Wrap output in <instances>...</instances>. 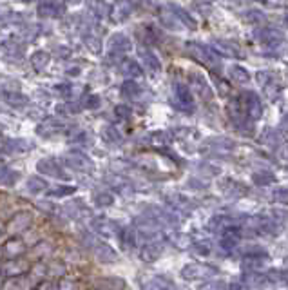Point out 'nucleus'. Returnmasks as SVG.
Segmentation results:
<instances>
[{"mask_svg": "<svg viewBox=\"0 0 288 290\" xmlns=\"http://www.w3.org/2000/svg\"><path fill=\"white\" fill-rule=\"evenodd\" d=\"M185 49L196 62L203 64V66H209V67L218 66L219 54L210 46H203V44H198V42H187Z\"/></svg>", "mask_w": 288, "mask_h": 290, "instance_id": "1", "label": "nucleus"}, {"mask_svg": "<svg viewBox=\"0 0 288 290\" xmlns=\"http://www.w3.org/2000/svg\"><path fill=\"white\" fill-rule=\"evenodd\" d=\"M218 274V269L207 263H190L181 269V278L194 281V279H210Z\"/></svg>", "mask_w": 288, "mask_h": 290, "instance_id": "2", "label": "nucleus"}, {"mask_svg": "<svg viewBox=\"0 0 288 290\" xmlns=\"http://www.w3.org/2000/svg\"><path fill=\"white\" fill-rule=\"evenodd\" d=\"M31 221H33V216H31V212L27 211H20L17 212V214H13L11 220L6 223V234H9V236H15V234H20V232L27 230L29 225H31Z\"/></svg>", "mask_w": 288, "mask_h": 290, "instance_id": "3", "label": "nucleus"}, {"mask_svg": "<svg viewBox=\"0 0 288 290\" xmlns=\"http://www.w3.org/2000/svg\"><path fill=\"white\" fill-rule=\"evenodd\" d=\"M37 170L40 174H44V176H53V178H58V180L69 178V176L66 174V170L58 165L54 160H49V158H42V160H38Z\"/></svg>", "mask_w": 288, "mask_h": 290, "instance_id": "4", "label": "nucleus"}, {"mask_svg": "<svg viewBox=\"0 0 288 290\" xmlns=\"http://www.w3.org/2000/svg\"><path fill=\"white\" fill-rule=\"evenodd\" d=\"M66 13V6L56 2V0H44L37 8V15L40 18H56Z\"/></svg>", "mask_w": 288, "mask_h": 290, "instance_id": "5", "label": "nucleus"}, {"mask_svg": "<svg viewBox=\"0 0 288 290\" xmlns=\"http://www.w3.org/2000/svg\"><path fill=\"white\" fill-rule=\"evenodd\" d=\"M174 102H176L174 105L180 107L181 111H192L194 109V100L189 91V87L181 85V83H178L176 89H174Z\"/></svg>", "mask_w": 288, "mask_h": 290, "instance_id": "6", "label": "nucleus"}, {"mask_svg": "<svg viewBox=\"0 0 288 290\" xmlns=\"http://www.w3.org/2000/svg\"><path fill=\"white\" fill-rule=\"evenodd\" d=\"M245 109H247V116L250 120H260L263 116V104H261L260 96L255 95L254 91H248L245 95Z\"/></svg>", "mask_w": 288, "mask_h": 290, "instance_id": "7", "label": "nucleus"}, {"mask_svg": "<svg viewBox=\"0 0 288 290\" xmlns=\"http://www.w3.org/2000/svg\"><path fill=\"white\" fill-rule=\"evenodd\" d=\"M255 40H260L261 44H267V46H279L281 42H283V33H279L277 29H272V27H261L257 29L254 33Z\"/></svg>", "mask_w": 288, "mask_h": 290, "instance_id": "8", "label": "nucleus"}, {"mask_svg": "<svg viewBox=\"0 0 288 290\" xmlns=\"http://www.w3.org/2000/svg\"><path fill=\"white\" fill-rule=\"evenodd\" d=\"M67 163H69L73 169L76 170H85V172H91L93 170V162H91V158L85 156L83 153H78V151H73L66 156Z\"/></svg>", "mask_w": 288, "mask_h": 290, "instance_id": "9", "label": "nucleus"}, {"mask_svg": "<svg viewBox=\"0 0 288 290\" xmlns=\"http://www.w3.org/2000/svg\"><path fill=\"white\" fill-rule=\"evenodd\" d=\"M25 252V243L22 240H18V238H13L9 241H6L4 247H2V256L6 257V259H17L18 256H22V254Z\"/></svg>", "mask_w": 288, "mask_h": 290, "instance_id": "10", "label": "nucleus"}, {"mask_svg": "<svg viewBox=\"0 0 288 290\" xmlns=\"http://www.w3.org/2000/svg\"><path fill=\"white\" fill-rule=\"evenodd\" d=\"M163 254V243L160 241H149L143 249L140 250V257L145 263H154Z\"/></svg>", "mask_w": 288, "mask_h": 290, "instance_id": "11", "label": "nucleus"}, {"mask_svg": "<svg viewBox=\"0 0 288 290\" xmlns=\"http://www.w3.org/2000/svg\"><path fill=\"white\" fill-rule=\"evenodd\" d=\"M131 13H132V4L129 0H118L111 8L109 17H111L112 22H124L131 17Z\"/></svg>", "mask_w": 288, "mask_h": 290, "instance_id": "12", "label": "nucleus"}, {"mask_svg": "<svg viewBox=\"0 0 288 290\" xmlns=\"http://www.w3.org/2000/svg\"><path fill=\"white\" fill-rule=\"evenodd\" d=\"M29 269H31V267L27 265V261L11 259L9 263H6V265H4L2 274H4V278H20V276H24V274L29 272Z\"/></svg>", "mask_w": 288, "mask_h": 290, "instance_id": "13", "label": "nucleus"}, {"mask_svg": "<svg viewBox=\"0 0 288 290\" xmlns=\"http://www.w3.org/2000/svg\"><path fill=\"white\" fill-rule=\"evenodd\" d=\"M265 261H267V252L261 254H247L243 257V270L245 272H260L265 267Z\"/></svg>", "mask_w": 288, "mask_h": 290, "instance_id": "14", "label": "nucleus"}, {"mask_svg": "<svg viewBox=\"0 0 288 290\" xmlns=\"http://www.w3.org/2000/svg\"><path fill=\"white\" fill-rule=\"evenodd\" d=\"M210 47L219 54V56H226V58H236V56H241L239 53L238 46L232 44V42H226V40H214L210 44Z\"/></svg>", "mask_w": 288, "mask_h": 290, "instance_id": "15", "label": "nucleus"}, {"mask_svg": "<svg viewBox=\"0 0 288 290\" xmlns=\"http://www.w3.org/2000/svg\"><path fill=\"white\" fill-rule=\"evenodd\" d=\"M129 49H131V40H129V37H125V35L122 33H116L114 37H111V54L122 56V54H125Z\"/></svg>", "mask_w": 288, "mask_h": 290, "instance_id": "16", "label": "nucleus"}, {"mask_svg": "<svg viewBox=\"0 0 288 290\" xmlns=\"http://www.w3.org/2000/svg\"><path fill=\"white\" fill-rule=\"evenodd\" d=\"M95 230L102 236H114V234H120L122 232V227H120L116 221L111 220H100L95 221Z\"/></svg>", "mask_w": 288, "mask_h": 290, "instance_id": "17", "label": "nucleus"}, {"mask_svg": "<svg viewBox=\"0 0 288 290\" xmlns=\"http://www.w3.org/2000/svg\"><path fill=\"white\" fill-rule=\"evenodd\" d=\"M170 9H172V13L178 17V20H180L181 24L185 25L187 29H190V31H196V29H198V22L194 20V18L190 17L189 13H187L183 8H180V6H176V4H172V6H170Z\"/></svg>", "mask_w": 288, "mask_h": 290, "instance_id": "18", "label": "nucleus"}, {"mask_svg": "<svg viewBox=\"0 0 288 290\" xmlns=\"http://www.w3.org/2000/svg\"><path fill=\"white\" fill-rule=\"evenodd\" d=\"M29 149H31V143L25 140H8V138H4V141H2V151H4L6 154L24 153V151H29Z\"/></svg>", "mask_w": 288, "mask_h": 290, "instance_id": "19", "label": "nucleus"}, {"mask_svg": "<svg viewBox=\"0 0 288 290\" xmlns=\"http://www.w3.org/2000/svg\"><path fill=\"white\" fill-rule=\"evenodd\" d=\"M120 69H122L124 75L132 76V78H136V76H143L141 66L136 62V60H131V58H124V62L120 64Z\"/></svg>", "mask_w": 288, "mask_h": 290, "instance_id": "20", "label": "nucleus"}, {"mask_svg": "<svg viewBox=\"0 0 288 290\" xmlns=\"http://www.w3.org/2000/svg\"><path fill=\"white\" fill-rule=\"evenodd\" d=\"M96 257H98L102 263H112L114 259H118V254L114 252V249H111L109 245L105 243H98L95 247Z\"/></svg>", "mask_w": 288, "mask_h": 290, "instance_id": "21", "label": "nucleus"}, {"mask_svg": "<svg viewBox=\"0 0 288 290\" xmlns=\"http://www.w3.org/2000/svg\"><path fill=\"white\" fill-rule=\"evenodd\" d=\"M138 53H140V56L143 58V64L147 66L149 71H153V73H160L161 64H160V60L156 58V54L151 53V51L145 49V47H140V49H138Z\"/></svg>", "mask_w": 288, "mask_h": 290, "instance_id": "22", "label": "nucleus"}, {"mask_svg": "<svg viewBox=\"0 0 288 290\" xmlns=\"http://www.w3.org/2000/svg\"><path fill=\"white\" fill-rule=\"evenodd\" d=\"M29 62H31V66H33V69L37 71V73H42V71L47 67V64H49V53H45V51H37V53L31 54Z\"/></svg>", "mask_w": 288, "mask_h": 290, "instance_id": "23", "label": "nucleus"}, {"mask_svg": "<svg viewBox=\"0 0 288 290\" xmlns=\"http://www.w3.org/2000/svg\"><path fill=\"white\" fill-rule=\"evenodd\" d=\"M25 189L31 194H40V192L47 191V182L40 176H29L27 182H25Z\"/></svg>", "mask_w": 288, "mask_h": 290, "instance_id": "24", "label": "nucleus"}, {"mask_svg": "<svg viewBox=\"0 0 288 290\" xmlns=\"http://www.w3.org/2000/svg\"><path fill=\"white\" fill-rule=\"evenodd\" d=\"M64 129V125L60 124L58 120H54V118H47V120H44L42 122V125H38V134H54V133H58V131H62Z\"/></svg>", "mask_w": 288, "mask_h": 290, "instance_id": "25", "label": "nucleus"}, {"mask_svg": "<svg viewBox=\"0 0 288 290\" xmlns=\"http://www.w3.org/2000/svg\"><path fill=\"white\" fill-rule=\"evenodd\" d=\"M190 83H192V87H196V91H198L203 98H210V96H212V91H210V87L205 83V80L201 78V75L192 73V75H190Z\"/></svg>", "mask_w": 288, "mask_h": 290, "instance_id": "26", "label": "nucleus"}, {"mask_svg": "<svg viewBox=\"0 0 288 290\" xmlns=\"http://www.w3.org/2000/svg\"><path fill=\"white\" fill-rule=\"evenodd\" d=\"M4 100H6V104L11 105V107L27 105V98H25L24 95H20L18 91H4Z\"/></svg>", "mask_w": 288, "mask_h": 290, "instance_id": "27", "label": "nucleus"}, {"mask_svg": "<svg viewBox=\"0 0 288 290\" xmlns=\"http://www.w3.org/2000/svg\"><path fill=\"white\" fill-rule=\"evenodd\" d=\"M228 73H231V78L234 80V82H238V83H248V82H250V75H248V71L245 69V67H241V66H232L231 69H228Z\"/></svg>", "mask_w": 288, "mask_h": 290, "instance_id": "28", "label": "nucleus"}, {"mask_svg": "<svg viewBox=\"0 0 288 290\" xmlns=\"http://www.w3.org/2000/svg\"><path fill=\"white\" fill-rule=\"evenodd\" d=\"M243 281H247V286H263L268 281V276H263L260 272H247V276L243 278Z\"/></svg>", "mask_w": 288, "mask_h": 290, "instance_id": "29", "label": "nucleus"}, {"mask_svg": "<svg viewBox=\"0 0 288 290\" xmlns=\"http://www.w3.org/2000/svg\"><path fill=\"white\" fill-rule=\"evenodd\" d=\"M47 274H49V267L45 265V263H42V261L35 263V265L29 269V278L31 279H44Z\"/></svg>", "mask_w": 288, "mask_h": 290, "instance_id": "30", "label": "nucleus"}, {"mask_svg": "<svg viewBox=\"0 0 288 290\" xmlns=\"http://www.w3.org/2000/svg\"><path fill=\"white\" fill-rule=\"evenodd\" d=\"M252 182H254L255 185H260V187L270 185V183L274 182V174H272L270 170H260V172H254V176H252Z\"/></svg>", "mask_w": 288, "mask_h": 290, "instance_id": "31", "label": "nucleus"}, {"mask_svg": "<svg viewBox=\"0 0 288 290\" xmlns=\"http://www.w3.org/2000/svg\"><path fill=\"white\" fill-rule=\"evenodd\" d=\"M243 20L248 22V24H260V22L265 20V13L260 11V9H248V11L243 13Z\"/></svg>", "mask_w": 288, "mask_h": 290, "instance_id": "32", "label": "nucleus"}, {"mask_svg": "<svg viewBox=\"0 0 288 290\" xmlns=\"http://www.w3.org/2000/svg\"><path fill=\"white\" fill-rule=\"evenodd\" d=\"M174 286V283L172 281H169V279H165V278H160V276H158V278H154L153 281L151 283H147V285H145V288H149V290H165V288H172Z\"/></svg>", "mask_w": 288, "mask_h": 290, "instance_id": "33", "label": "nucleus"}, {"mask_svg": "<svg viewBox=\"0 0 288 290\" xmlns=\"http://www.w3.org/2000/svg\"><path fill=\"white\" fill-rule=\"evenodd\" d=\"M102 138L105 141H109V143H120L122 141V136H120V133L116 131L112 125H107V127H103L102 131Z\"/></svg>", "mask_w": 288, "mask_h": 290, "instance_id": "34", "label": "nucleus"}, {"mask_svg": "<svg viewBox=\"0 0 288 290\" xmlns=\"http://www.w3.org/2000/svg\"><path fill=\"white\" fill-rule=\"evenodd\" d=\"M18 176L20 172L18 170H13V169H8V167H2V185H13V183H17Z\"/></svg>", "mask_w": 288, "mask_h": 290, "instance_id": "35", "label": "nucleus"}, {"mask_svg": "<svg viewBox=\"0 0 288 290\" xmlns=\"http://www.w3.org/2000/svg\"><path fill=\"white\" fill-rule=\"evenodd\" d=\"M172 245L174 247H178V249H189V247H192V240H190L187 234H174L172 236Z\"/></svg>", "mask_w": 288, "mask_h": 290, "instance_id": "36", "label": "nucleus"}, {"mask_svg": "<svg viewBox=\"0 0 288 290\" xmlns=\"http://www.w3.org/2000/svg\"><path fill=\"white\" fill-rule=\"evenodd\" d=\"M95 201L100 207H111V205H114V196L111 192H98L95 196Z\"/></svg>", "mask_w": 288, "mask_h": 290, "instance_id": "37", "label": "nucleus"}, {"mask_svg": "<svg viewBox=\"0 0 288 290\" xmlns=\"http://www.w3.org/2000/svg\"><path fill=\"white\" fill-rule=\"evenodd\" d=\"M85 46L91 53H95V54L102 53V40L96 38V37H93V35H87L85 37Z\"/></svg>", "mask_w": 288, "mask_h": 290, "instance_id": "38", "label": "nucleus"}, {"mask_svg": "<svg viewBox=\"0 0 288 290\" xmlns=\"http://www.w3.org/2000/svg\"><path fill=\"white\" fill-rule=\"evenodd\" d=\"M67 272L66 265H64L62 261H54V263H51L49 265V276L51 278H64Z\"/></svg>", "mask_w": 288, "mask_h": 290, "instance_id": "39", "label": "nucleus"}, {"mask_svg": "<svg viewBox=\"0 0 288 290\" xmlns=\"http://www.w3.org/2000/svg\"><path fill=\"white\" fill-rule=\"evenodd\" d=\"M190 249L196 254H199V256H209L212 252V243L210 241H199V243H192Z\"/></svg>", "mask_w": 288, "mask_h": 290, "instance_id": "40", "label": "nucleus"}, {"mask_svg": "<svg viewBox=\"0 0 288 290\" xmlns=\"http://www.w3.org/2000/svg\"><path fill=\"white\" fill-rule=\"evenodd\" d=\"M138 93H140V87H138V83L132 82V80H127V82H124V85H122V95L132 98V96H136Z\"/></svg>", "mask_w": 288, "mask_h": 290, "instance_id": "41", "label": "nucleus"}, {"mask_svg": "<svg viewBox=\"0 0 288 290\" xmlns=\"http://www.w3.org/2000/svg\"><path fill=\"white\" fill-rule=\"evenodd\" d=\"M272 199H274L276 203H283V205H286L288 203V189H284V187L276 189V191L272 192Z\"/></svg>", "mask_w": 288, "mask_h": 290, "instance_id": "42", "label": "nucleus"}, {"mask_svg": "<svg viewBox=\"0 0 288 290\" xmlns=\"http://www.w3.org/2000/svg\"><path fill=\"white\" fill-rule=\"evenodd\" d=\"M114 114L118 116L120 120H127V118H131V107L125 104H118L114 107Z\"/></svg>", "mask_w": 288, "mask_h": 290, "instance_id": "43", "label": "nucleus"}, {"mask_svg": "<svg viewBox=\"0 0 288 290\" xmlns=\"http://www.w3.org/2000/svg\"><path fill=\"white\" fill-rule=\"evenodd\" d=\"M74 191H76L74 187L62 185V187H56V189H53V191H51L49 194H51V196H56V198H60V196H71Z\"/></svg>", "mask_w": 288, "mask_h": 290, "instance_id": "44", "label": "nucleus"}, {"mask_svg": "<svg viewBox=\"0 0 288 290\" xmlns=\"http://www.w3.org/2000/svg\"><path fill=\"white\" fill-rule=\"evenodd\" d=\"M83 102H85V107L87 109H98L100 107V96L96 95H87L85 98H83Z\"/></svg>", "mask_w": 288, "mask_h": 290, "instance_id": "45", "label": "nucleus"}, {"mask_svg": "<svg viewBox=\"0 0 288 290\" xmlns=\"http://www.w3.org/2000/svg\"><path fill=\"white\" fill-rule=\"evenodd\" d=\"M93 9H95V11H96V15H98L100 18H102V17H105L107 13H111V9H109L107 6L103 4L102 0H100V4H98V0H95V2H93Z\"/></svg>", "mask_w": 288, "mask_h": 290, "instance_id": "46", "label": "nucleus"}, {"mask_svg": "<svg viewBox=\"0 0 288 290\" xmlns=\"http://www.w3.org/2000/svg\"><path fill=\"white\" fill-rule=\"evenodd\" d=\"M98 286H102V288H122V286H125V283L122 279H109V281H100Z\"/></svg>", "mask_w": 288, "mask_h": 290, "instance_id": "47", "label": "nucleus"}, {"mask_svg": "<svg viewBox=\"0 0 288 290\" xmlns=\"http://www.w3.org/2000/svg\"><path fill=\"white\" fill-rule=\"evenodd\" d=\"M265 93H267L268 98L274 100V98H277V96H279L281 91H279V87H277V85H272V83L268 82L267 85H265Z\"/></svg>", "mask_w": 288, "mask_h": 290, "instance_id": "48", "label": "nucleus"}, {"mask_svg": "<svg viewBox=\"0 0 288 290\" xmlns=\"http://www.w3.org/2000/svg\"><path fill=\"white\" fill-rule=\"evenodd\" d=\"M80 111V105L76 104V102H67L66 105H62V107H58V112H78Z\"/></svg>", "mask_w": 288, "mask_h": 290, "instance_id": "49", "label": "nucleus"}, {"mask_svg": "<svg viewBox=\"0 0 288 290\" xmlns=\"http://www.w3.org/2000/svg\"><path fill=\"white\" fill-rule=\"evenodd\" d=\"M124 243L127 245V247H134V243H136V236H134V232H132V230L124 232Z\"/></svg>", "mask_w": 288, "mask_h": 290, "instance_id": "50", "label": "nucleus"}, {"mask_svg": "<svg viewBox=\"0 0 288 290\" xmlns=\"http://www.w3.org/2000/svg\"><path fill=\"white\" fill-rule=\"evenodd\" d=\"M54 91H56L58 95L67 96L71 95V85H67V83H58V85H54Z\"/></svg>", "mask_w": 288, "mask_h": 290, "instance_id": "51", "label": "nucleus"}, {"mask_svg": "<svg viewBox=\"0 0 288 290\" xmlns=\"http://www.w3.org/2000/svg\"><path fill=\"white\" fill-rule=\"evenodd\" d=\"M35 252H37L38 256H40V254H42V256H45V254H49V252H51V245H49V243H45V241H42V243L37 247V250H35Z\"/></svg>", "mask_w": 288, "mask_h": 290, "instance_id": "52", "label": "nucleus"}, {"mask_svg": "<svg viewBox=\"0 0 288 290\" xmlns=\"http://www.w3.org/2000/svg\"><path fill=\"white\" fill-rule=\"evenodd\" d=\"M255 78H257V83H261V85H267V83L270 82V75H268L267 71H260Z\"/></svg>", "mask_w": 288, "mask_h": 290, "instance_id": "53", "label": "nucleus"}, {"mask_svg": "<svg viewBox=\"0 0 288 290\" xmlns=\"http://www.w3.org/2000/svg\"><path fill=\"white\" fill-rule=\"evenodd\" d=\"M277 156H279L281 162H288V145L279 147V151H277Z\"/></svg>", "mask_w": 288, "mask_h": 290, "instance_id": "54", "label": "nucleus"}, {"mask_svg": "<svg viewBox=\"0 0 288 290\" xmlns=\"http://www.w3.org/2000/svg\"><path fill=\"white\" fill-rule=\"evenodd\" d=\"M56 54H58V56H62V58H67L71 54V49H67V47H64V46H58L56 47Z\"/></svg>", "mask_w": 288, "mask_h": 290, "instance_id": "55", "label": "nucleus"}, {"mask_svg": "<svg viewBox=\"0 0 288 290\" xmlns=\"http://www.w3.org/2000/svg\"><path fill=\"white\" fill-rule=\"evenodd\" d=\"M201 288H226L225 283H207V285H201Z\"/></svg>", "mask_w": 288, "mask_h": 290, "instance_id": "56", "label": "nucleus"}, {"mask_svg": "<svg viewBox=\"0 0 288 290\" xmlns=\"http://www.w3.org/2000/svg\"><path fill=\"white\" fill-rule=\"evenodd\" d=\"M38 207L44 209L45 212H53V211H54V207H51V203H49V201H40V203H38Z\"/></svg>", "mask_w": 288, "mask_h": 290, "instance_id": "57", "label": "nucleus"}, {"mask_svg": "<svg viewBox=\"0 0 288 290\" xmlns=\"http://www.w3.org/2000/svg\"><path fill=\"white\" fill-rule=\"evenodd\" d=\"M279 129L284 131V133H288V114L283 116V120H281V124H279Z\"/></svg>", "mask_w": 288, "mask_h": 290, "instance_id": "58", "label": "nucleus"}, {"mask_svg": "<svg viewBox=\"0 0 288 290\" xmlns=\"http://www.w3.org/2000/svg\"><path fill=\"white\" fill-rule=\"evenodd\" d=\"M58 286H60V288H76V285H74L73 281H62Z\"/></svg>", "mask_w": 288, "mask_h": 290, "instance_id": "59", "label": "nucleus"}, {"mask_svg": "<svg viewBox=\"0 0 288 290\" xmlns=\"http://www.w3.org/2000/svg\"><path fill=\"white\" fill-rule=\"evenodd\" d=\"M51 286H53L51 283H38L37 288H38V290H44V288H51Z\"/></svg>", "mask_w": 288, "mask_h": 290, "instance_id": "60", "label": "nucleus"}, {"mask_svg": "<svg viewBox=\"0 0 288 290\" xmlns=\"http://www.w3.org/2000/svg\"><path fill=\"white\" fill-rule=\"evenodd\" d=\"M219 85H221V95H226V89H228V85H226V82H219Z\"/></svg>", "mask_w": 288, "mask_h": 290, "instance_id": "61", "label": "nucleus"}, {"mask_svg": "<svg viewBox=\"0 0 288 290\" xmlns=\"http://www.w3.org/2000/svg\"><path fill=\"white\" fill-rule=\"evenodd\" d=\"M67 73H69L71 76H76V75H78V73H80V69H78V67H73V69H69V71H67Z\"/></svg>", "mask_w": 288, "mask_h": 290, "instance_id": "62", "label": "nucleus"}, {"mask_svg": "<svg viewBox=\"0 0 288 290\" xmlns=\"http://www.w3.org/2000/svg\"><path fill=\"white\" fill-rule=\"evenodd\" d=\"M252 2H260V4H267L268 0H252Z\"/></svg>", "mask_w": 288, "mask_h": 290, "instance_id": "63", "label": "nucleus"}, {"mask_svg": "<svg viewBox=\"0 0 288 290\" xmlns=\"http://www.w3.org/2000/svg\"><path fill=\"white\" fill-rule=\"evenodd\" d=\"M284 267H286V269H288V257H286V259H284Z\"/></svg>", "mask_w": 288, "mask_h": 290, "instance_id": "64", "label": "nucleus"}]
</instances>
